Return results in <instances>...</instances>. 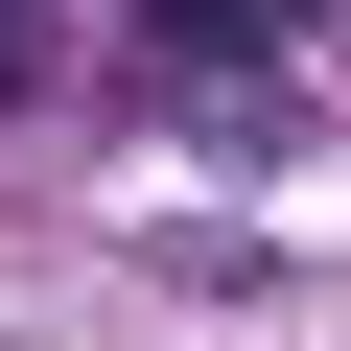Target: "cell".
<instances>
[{
    "label": "cell",
    "instance_id": "cell-2",
    "mask_svg": "<svg viewBox=\"0 0 351 351\" xmlns=\"http://www.w3.org/2000/svg\"><path fill=\"white\" fill-rule=\"evenodd\" d=\"M24 94H71V24H47V0H0V117H24Z\"/></svg>",
    "mask_w": 351,
    "mask_h": 351
},
{
    "label": "cell",
    "instance_id": "cell-1",
    "mask_svg": "<svg viewBox=\"0 0 351 351\" xmlns=\"http://www.w3.org/2000/svg\"><path fill=\"white\" fill-rule=\"evenodd\" d=\"M164 94H258V47H281V0H141V24H117Z\"/></svg>",
    "mask_w": 351,
    "mask_h": 351
}]
</instances>
